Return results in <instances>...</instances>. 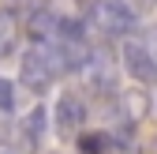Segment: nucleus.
<instances>
[{
  "mask_svg": "<svg viewBox=\"0 0 157 154\" xmlns=\"http://www.w3.org/2000/svg\"><path fill=\"white\" fill-rule=\"evenodd\" d=\"M86 23L101 34V38H127L139 30V11L127 0H90L86 8Z\"/></svg>",
  "mask_w": 157,
  "mask_h": 154,
  "instance_id": "1",
  "label": "nucleus"
},
{
  "mask_svg": "<svg viewBox=\"0 0 157 154\" xmlns=\"http://www.w3.org/2000/svg\"><path fill=\"white\" fill-rule=\"evenodd\" d=\"M60 75L64 71H60V60H56L52 45H30L23 53V60H19V79H23V87L30 94H37V98L49 94Z\"/></svg>",
  "mask_w": 157,
  "mask_h": 154,
  "instance_id": "2",
  "label": "nucleus"
},
{
  "mask_svg": "<svg viewBox=\"0 0 157 154\" xmlns=\"http://www.w3.org/2000/svg\"><path fill=\"white\" fill-rule=\"evenodd\" d=\"M86 120H90V102H86V94H78V90H60V98L52 102V128H56V136L75 139L78 132H86Z\"/></svg>",
  "mask_w": 157,
  "mask_h": 154,
  "instance_id": "3",
  "label": "nucleus"
},
{
  "mask_svg": "<svg viewBox=\"0 0 157 154\" xmlns=\"http://www.w3.org/2000/svg\"><path fill=\"white\" fill-rule=\"evenodd\" d=\"M120 64H124V71L131 75L135 83H157V64H153V56H150V49H146V42L139 34H131L127 42H124V49H120Z\"/></svg>",
  "mask_w": 157,
  "mask_h": 154,
  "instance_id": "4",
  "label": "nucleus"
},
{
  "mask_svg": "<svg viewBox=\"0 0 157 154\" xmlns=\"http://www.w3.org/2000/svg\"><path fill=\"white\" fill-rule=\"evenodd\" d=\"M45 132H49V113H45V105H34L26 117L19 120L15 136H11V147L19 154H37L41 143H45Z\"/></svg>",
  "mask_w": 157,
  "mask_h": 154,
  "instance_id": "5",
  "label": "nucleus"
},
{
  "mask_svg": "<svg viewBox=\"0 0 157 154\" xmlns=\"http://www.w3.org/2000/svg\"><path fill=\"white\" fill-rule=\"evenodd\" d=\"M116 102H120V120L131 124V128H139L150 113H153V94H150L142 83H135V87L120 90V94H116Z\"/></svg>",
  "mask_w": 157,
  "mask_h": 154,
  "instance_id": "6",
  "label": "nucleus"
},
{
  "mask_svg": "<svg viewBox=\"0 0 157 154\" xmlns=\"http://www.w3.org/2000/svg\"><path fill=\"white\" fill-rule=\"evenodd\" d=\"M56 26H60V11H52V8H30L26 11V23H23L30 45H52Z\"/></svg>",
  "mask_w": 157,
  "mask_h": 154,
  "instance_id": "7",
  "label": "nucleus"
},
{
  "mask_svg": "<svg viewBox=\"0 0 157 154\" xmlns=\"http://www.w3.org/2000/svg\"><path fill=\"white\" fill-rule=\"evenodd\" d=\"M19 34H23V23H19V15L11 8L0 11V56H11L15 45H19Z\"/></svg>",
  "mask_w": 157,
  "mask_h": 154,
  "instance_id": "8",
  "label": "nucleus"
},
{
  "mask_svg": "<svg viewBox=\"0 0 157 154\" xmlns=\"http://www.w3.org/2000/svg\"><path fill=\"white\" fill-rule=\"evenodd\" d=\"M78 150L82 154H109L112 143H109V132H78Z\"/></svg>",
  "mask_w": 157,
  "mask_h": 154,
  "instance_id": "9",
  "label": "nucleus"
},
{
  "mask_svg": "<svg viewBox=\"0 0 157 154\" xmlns=\"http://www.w3.org/2000/svg\"><path fill=\"white\" fill-rule=\"evenodd\" d=\"M0 113H15V83L0 75Z\"/></svg>",
  "mask_w": 157,
  "mask_h": 154,
  "instance_id": "10",
  "label": "nucleus"
},
{
  "mask_svg": "<svg viewBox=\"0 0 157 154\" xmlns=\"http://www.w3.org/2000/svg\"><path fill=\"white\" fill-rule=\"evenodd\" d=\"M142 42H146V49H150V56H153V64H157V26L153 30H146V34H139Z\"/></svg>",
  "mask_w": 157,
  "mask_h": 154,
  "instance_id": "11",
  "label": "nucleus"
},
{
  "mask_svg": "<svg viewBox=\"0 0 157 154\" xmlns=\"http://www.w3.org/2000/svg\"><path fill=\"white\" fill-rule=\"evenodd\" d=\"M150 154H157V139H153V147H150Z\"/></svg>",
  "mask_w": 157,
  "mask_h": 154,
  "instance_id": "12",
  "label": "nucleus"
}]
</instances>
